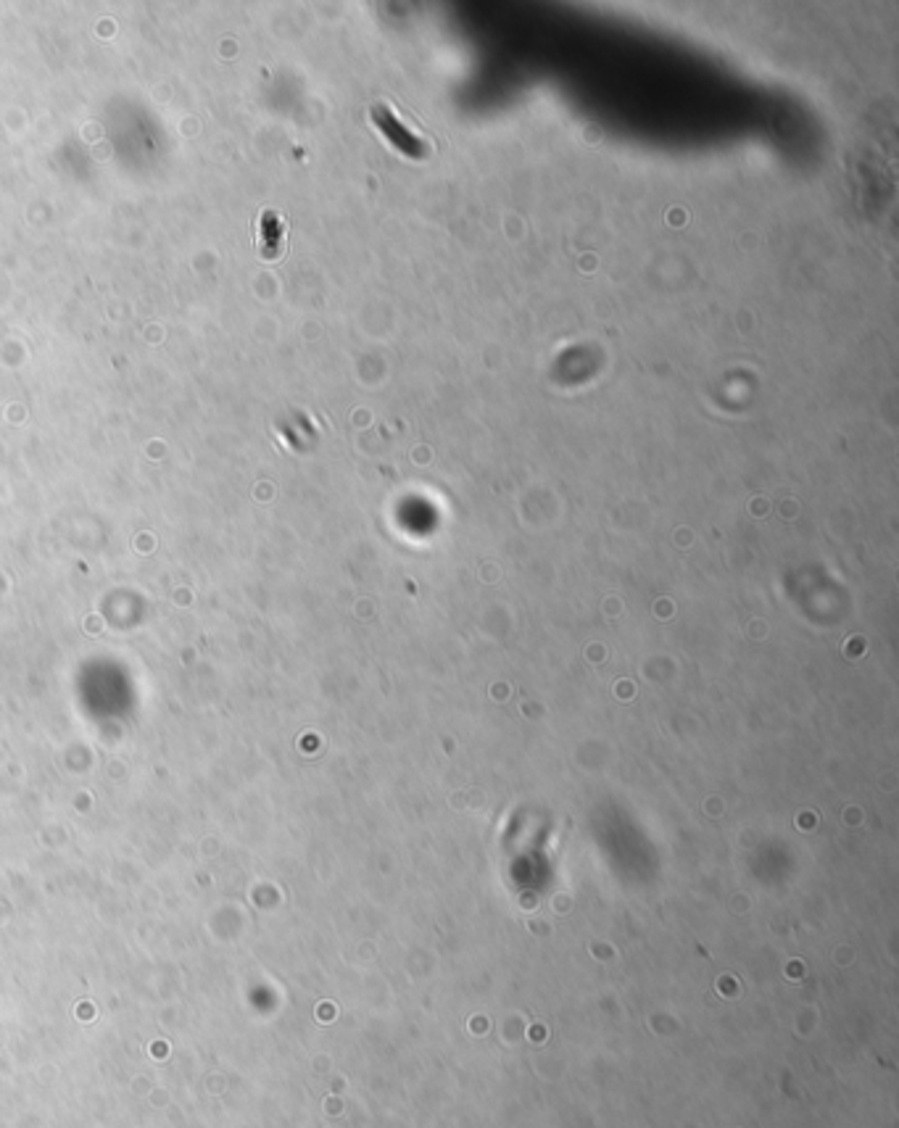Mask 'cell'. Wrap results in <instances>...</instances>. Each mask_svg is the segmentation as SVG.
I'll return each mask as SVG.
<instances>
[{"mask_svg":"<svg viewBox=\"0 0 899 1128\" xmlns=\"http://www.w3.org/2000/svg\"><path fill=\"white\" fill-rule=\"evenodd\" d=\"M370 116L372 122L380 127V132H383L385 138L391 140L404 156H409V159H425L430 153V145L425 143L412 127H406V124L401 122L399 114H396V109H393L391 103L377 101L370 109Z\"/></svg>","mask_w":899,"mask_h":1128,"instance_id":"cell-1","label":"cell"},{"mask_svg":"<svg viewBox=\"0 0 899 1128\" xmlns=\"http://www.w3.org/2000/svg\"><path fill=\"white\" fill-rule=\"evenodd\" d=\"M285 235H288V222L280 211L264 209L256 225V246H259L264 259H277L285 248Z\"/></svg>","mask_w":899,"mask_h":1128,"instance_id":"cell-2","label":"cell"}]
</instances>
